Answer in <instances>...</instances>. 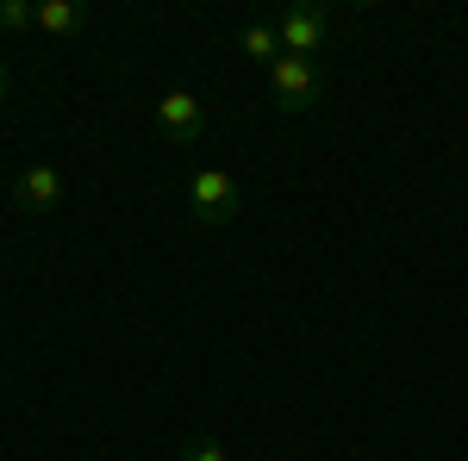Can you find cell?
I'll use <instances>...</instances> for the list:
<instances>
[{"label": "cell", "instance_id": "1", "mask_svg": "<svg viewBox=\"0 0 468 461\" xmlns=\"http://www.w3.org/2000/svg\"><path fill=\"white\" fill-rule=\"evenodd\" d=\"M269 94H275V107L282 112H306L324 100V69L319 57H282L275 69H269Z\"/></svg>", "mask_w": 468, "mask_h": 461}, {"label": "cell", "instance_id": "2", "mask_svg": "<svg viewBox=\"0 0 468 461\" xmlns=\"http://www.w3.org/2000/svg\"><path fill=\"white\" fill-rule=\"evenodd\" d=\"M187 206L200 225H231V218L244 213V187L225 175V169H194L187 181Z\"/></svg>", "mask_w": 468, "mask_h": 461}, {"label": "cell", "instance_id": "3", "mask_svg": "<svg viewBox=\"0 0 468 461\" xmlns=\"http://www.w3.org/2000/svg\"><path fill=\"white\" fill-rule=\"evenodd\" d=\"M275 32H282V57H313L324 37H331V13L313 6V0H293L288 13L275 19Z\"/></svg>", "mask_w": 468, "mask_h": 461}, {"label": "cell", "instance_id": "4", "mask_svg": "<svg viewBox=\"0 0 468 461\" xmlns=\"http://www.w3.org/2000/svg\"><path fill=\"white\" fill-rule=\"evenodd\" d=\"M156 138L176 143V150H187V143H200V131H207V119H200V100L187 94V88H169L163 100H156Z\"/></svg>", "mask_w": 468, "mask_h": 461}, {"label": "cell", "instance_id": "5", "mask_svg": "<svg viewBox=\"0 0 468 461\" xmlns=\"http://www.w3.org/2000/svg\"><path fill=\"white\" fill-rule=\"evenodd\" d=\"M63 194H69V181H63L57 162H32V169H19V181H13V206L19 213H57Z\"/></svg>", "mask_w": 468, "mask_h": 461}, {"label": "cell", "instance_id": "6", "mask_svg": "<svg viewBox=\"0 0 468 461\" xmlns=\"http://www.w3.org/2000/svg\"><path fill=\"white\" fill-rule=\"evenodd\" d=\"M238 50H244L250 63H262V69H275V63H282V32H275L269 19H244V26H238Z\"/></svg>", "mask_w": 468, "mask_h": 461}, {"label": "cell", "instance_id": "7", "mask_svg": "<svg viewBox=\"0 0 468 461\" xmlns=\"http://www.w3.org/2000/svg\"><path fill=\"white\" fill-rule=\"evenodd\" d=\"M37 26L50 37H75L88 26V6H81V0H44V6H37Z\"/></svg>", "mask_w": 468, "mask_h": 461}, {"label": "cell", "instance_id": "8", "mask_svg": "<svg viewBox=\"0 0 468 461\" xmlns=\"http://www.w3.org/2000/svg\"><path fill=\"white\" fill-rule=\"evenodd\" d=\"M26 26H37V6H26V0H0V32H26Z\"/></svg>", "mask_w": 468, "mask_h": 461}, {"label": "cell", "instance_id": "9", "mask_svg": "<svg viewBox=\"0 0 468 461\" xmlns=\"http://www.w3.org/2000/svg\"><path fill=\"white\" fill-rule=\"evenodd\" d=\"M181 461H231V449H225L218 436H187V449H181Z\"/></svg>", "mask_w": 468, "mask_h": 461}, {"label": "cell", "instance_id": "10", "mask_svg": "<svg viewBox=\"0 0 468 461\" xmlns=\"http://www.w3.org/2000/svg\"><path fill=\"white\" fill-rule=\"evenodd\" d=\"M13 100V75H6V63H0V107Z\"/></svg>", "mask_w": 468, "mask_h": 461}]
</instances>
